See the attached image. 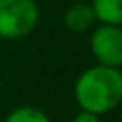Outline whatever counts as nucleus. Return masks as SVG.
<instances>
[{"label": "nucleus", "mask_w": 122, "mask_h": 122, "mask_svg": "<svg viewBox=\"0 0 122 122\" xmlns=\"http://www.w3.org/2000/svg\"><path fill=\"white\" fill-rule=\"evenodd\" d=\"M72 122H101V120H99V114H95V112L80 111V112L72 118Z\"/></svg>", "instance_id": "obj_7"}, {"label": "nucleus", "mask_w": 122, "mask_h": 122, "mask_svg": "<svg viewBox=\"0 0 122 122\" xmlns=\"http://www.w3.org/2000/svg\"><path fill=\"white\" fill-rule=\"evenodd\" d=\"M74 99L82 111L105 114L122 103V72L116 67L93 65L74 84Z\"/></svg>", "instance_id": "obj_1"}, {"label": "nucleus", "mask_w": 122, "mask_h": 122, "mask_svg": "<svg viewBox=\"0 0 122 122\" xmlns=\"http://www.w3.org/2000/svg\"><path fill=\"white\" fill-rule=\"evenodd\" d=\"M4 122H50L48 114L44 111H40L38 107H19L15 111H11Z\"/></svg>", "instance_id": "obj_6"}, {"label": "nucleus", "mask_w": 122, "mask_h": 122, "mask_svg": "<svg viewBox=\"0 0 122 122\" xmlns=\"http://www.w3.org/2000/svg\"><path fill=\"white\" fill-rule=\"evenodd\" d=\"M90 50L99 65L122 67V29L120 25L101 23L90 38Z\"/></svg>", "instance_id": "obj_3"}, {"label": "nucleus", "mask_w": 122, "mask_h": 122, "mask_svg": "<svg viewBox=\"0 0 122 122\" xmlns=\"http://www.w3.org/2000/svg\"><path fill=\"white\" fill-rule=\"evenodd\" d=\"M38 17L34 0H0V38L17 40L30 34Z\"/></svg>", "instance_id": "obj_2"}, {"label": "nucleus", "mask_w": 122, "mask_h": 122, "mask_svg": "<svg viewBox=\"0 0 122 122\" xmlns=\"http://www.w3.org/2000/svg\"><path fill=\"white\" fill-rule=\"evenodd\" d=\"M63 21H65V27H67L69 30H72V32H84V30H88L97 19H95V13H93V10H92V4H82V2H78V4H72V6L65 11Z\"/></svg>", "instance_id": "obj_4"}, {"label": "nucleus", "mask_w": 122, "mask_h": 122, "mask_svg": "<svg viewBox=\"0 0 122 122\" xmlns=\"http://www.w3.org/2000/svg\"><path fill=\"white\" fill-rule=\"evenodd\" d=\"M95 19L107 25H122V0H92Z\"/></svg>", "instance_id": "obj_5"}]
</instances>
